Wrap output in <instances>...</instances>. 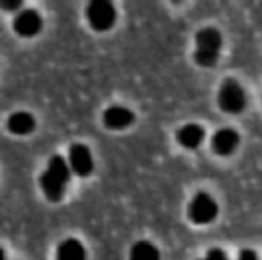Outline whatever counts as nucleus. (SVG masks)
I'll return each mask as SVG.
<instances>
[{"instance_id": "nucleus-11", "label": "nucleus", "mask_w": 262, "mask_h": 260, "mask_svg": "<svg viewBox=\"0 0 262 260\" xmlns=\"http://www.w3.org/2000/svg\"><path fill=\"white\" fill-rule=\"evenodd\" d=\"M34 127H36V120L32 114L25 111H17L8 118V129L13 135H28L34 131Z\"/></svg>"}, {"instance_id": "nucleus-1", "label": "nucleus", "mask_w": 262, "mask_h": 260, "mask_svg": "<svg viewBox=\"0 0 262 260\" xmlns=\"http://www.w3.org/2000/svg\"><path fill=\"white\" fill-rule=\"evenodd\" d=\"M71 167L62 156H53L47 163V168L39 176V187L47 197V201L58 202L66 193V187L70 184L71 178Z\"/></svg>"}, {"instance_id": "nucleus-2", "label": "nucleus", "mask_w": 262, "mask_h": 260, "mask_svg": "<svg viewBox=\"0 0 262 260\" xmlns=\"http://www.w3.org/2000/svg\"><path fill=\"white\" fill-rule=\"evenodd\" d=\"M221 47H223V36L217 28H202L195 36V62L202 68H212L221 54Z\"/></svg>"}, {"instance_id": "nucleus-7", "label": "nucleus", "mask_w": 262, "mask_h": 260, "mask_svg": "<svg viewBox=\"0 0 262 260\" xmlns=\"http://www.w3.org/2000/svg\"><path fill=\"white\" fill-rule=\"evenodd\" d=\"M43 28V17L36 10H23L13 19V30L23 38H32L41 32Z\"/></svg>"}, {"instance_id": "nucleus-15", "label": "nucleus", "mask_w": 262, "mask_h": 260, "mask_svg": "<svg viewBox=\"0 0 262 260\" xmlns=\"http://www.w3.org/2000/svg\"><path fill=\"white\" fill-rule=\"evenodd\" d=\"M206 258L208 260H225V258H227V255H225L223 249H210V251H208Z\"/></svg>"}, {"instance_id": "nucleus-17", "label": "nucleus", "mask_w": 262, "mask_h": 260, "mask_svg": "<svg viewBox=\"0 0 262 260\" xmlns=\"http://www.w3.org/2000/svg\"><path fill=\"white\" fill-rule=\"evenodd\" d=\"M174 2H180V0H174Z\"/></svg>"}, {"instance_id": "nucleus-13", "label": "nucleus", "mask_w": 262, "mask_h": 260, "mask_svg": "<svg viewBox=\"0 0 262 260\" xmlns=\"http://www.w3.org/2000/svg\"><path fill=\"white\" fill-rule=\"evenodd\" d=\"M131 258L133 260H158L159 258V251L158 247L150 242H137L133 247H131Z\"/></svg>"}, {"instance_id": "nucleus-5", "label": "nucleus", "mask_w": 262, "mask_h": 260, "mask_svg": "<svg viewBox=\"0 0 262 260\" xmlns=\"http://www.w3.org/2000/svg\"><path fill=\"white\" fill-rule=\"evenodd\" d=\"M217 202L213 201V197H210L208 193H196L193 197V201L189 202V208H187V215L195 225H208L217 217Z\"/></svg>"}, {"instance_id": "nucleus-8", "label": "nucleus", "mask_w": 262, "mask_h": 260, "mask_svg": "<svg viewBox=\"0 0 262 260\" xmlns=\"http://www.w3.org/2000/svg\"><path fill=\"white\" fill-rule=\"evenodd\" d=\"M135 122V114L133 111L122 105H113V107L105 109L103 113V124L107 129H126Z\"/></svg>"}, {"instance_id": "nucleus-3", "label": "nucleus", "mask_w": 262, "mask_h": 260, "mask_svg": "<svg viewBox=\"0 0 262 260\" xmlns=\"http://www.w3.org/2000/svg\"><path fill=\"white\" fill-rule=\"evenodd\" d=\"M219 109L227 114H240L247 107V94L240 82L234 79H227L221 84L217 94Z\"/></svg>"}, {"instance_id": "nucleus-16", "label": "nucleus", "mask_w": 262, "mask_h": 260, "mask_svg": "<svg viewBox=\"0 0 262 260\" xmlns=\"http://www.w3.org/2000/svg\"><path fill=\"white\" fill-rule=\"evenodd\" d=\"M240 258L242 260H255L257 258V253L251 249H244V251H240Z\"/></svg>"}, {"instance_id": "nucleus-10", "label": "nucleus", "mask_w": 262, "mask_h": 260, "mask_svg": "<svg viewBox=\"0 0 262 260\" xmlns=\"http://www.w3.org/2000/svg\"><path fill=\"white\" fill-rule=\"evenodd\" d=\"M204 127L199 124H186L182 125L178 133H176V139L180 142V146L187 148V150H196L204 142Z\"/></svg>"}, {"instance_id": "nucleus-6", "label": "nucleus", "mask_w": 262, "mask_h": 260, "mask_svg": "<svg viewBox=\"0 0 262 260\" xmlns=\"http://www.w3.org/2000/svg\"><path fill=\"white\" fill-rule=\"evenodd\" d=\"M68 157H70V167L73 174L84 178V176H90L94 172V157L86 144H81V142L71 144Z\"/></svg>"}, {"instance_id": "nucleus-4", "label": "nucleus", "mask_w": 262, "mask_h": 260, "mask_svg": "<svg viewBox=\"0 0 262 260\" xmlns=\"http://www.w3.org/2000/svg\"><path fill=\"white\" fill-rule=\"evenodd\" d=\"M116 6L113 0H88L86 6V19L88 25L98 30L105 32L115 27L116 23Z\"/></svg>"}, {"instance_id": "nucleus-9", "label": "nucleus", "mask_w": 262, "mask_h": 260, "mask_svg": "<svg viewBox=\"0 0 262 260\" xmlns=\"http://www.w3.org/2000/svg\"><path fill=\"white\" fill-rule=\"evenodd\" d=\"M240 144V135L236 129L223 127L213 133L212 137V148L217 156H230L236 152V148Z\"/></svg>"}, {"instance_id": "nucleus-12", "label": "nucleus", "mask_w": 262, "mask_h": 260, "mask_svg": "<svg viewBox=\"0 0 262 260\" xmlns=\"http://www.w3.org/2000/svg\"><path fill=\"white\" fill-rule=\"evenodd\" d=\"M56 258L58 260H84L86 258V251L82 244L75 238L64 240L58 249H56Z\"/></svg>"}, {"instance_id": "nucleus-14", "label": "nucleus", "mask_w": 262, "mask_h": 260, "mask_svg": "<svg viewBox=\"0 0 262 260\" xmlns=\"http://www.w3.org/2000/svg\"><path fill=\"white\" fill-rule=\"evenodd\" d=\"M0 2H2V8H4L6 11H15L21 8L25 0H0Z\"/></svg>"}]
</instances>
